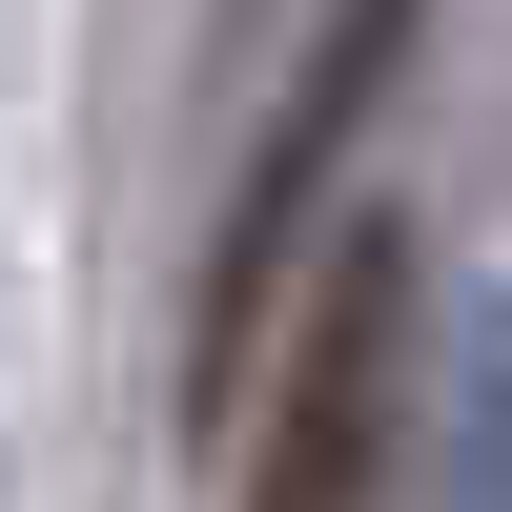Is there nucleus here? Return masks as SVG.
Segmentation results:
<instances>
[{"mask_svg": "<svg viewBox=\"0 0 512 512\" xmlns=\"http://www.w3.org/2000/svg\"><path fill=\"white\" fill-rule=\"evenodd\" d=\"M390 62H410V0H349V41H328V62L287 82L267 164H246V205H226V246H205V328H185V410H226V390H246V349H267V287H287V246H308L328 164L369 144V103H390Z\"/></svg>", "mask_w": 512, "mask_h": 512, "instance_id": "nucleus-2", "label": "nucleus"}, {"mask_svg": "<svg viewBox=\"0 0 512 512\" xmlns=\"http://www.w3.org/2000/svg\"><path fill=\"white\" fill-rule=\"evenodd\" d=\"M390 451H410V226L369 205L308 267V308H287V390H267V451H246V512H390Z\"/></svg>", "mask_w": 512, "mask_h": 512, "instance_id": "nucleus-1", "label": "nucleus"}, {"mask_svg": "<svg viewBox=\"0 0 512 512\" xmlns=\"http://www.w3.org/2000/svg\"><path fill=\"white\" fill-rule=\"evenodd\" d=\"M431 512H512V308L451 349V410H431Z\"/></svg>", "mask_w": 512, "mask_h": 512, "instance_id": "nucleus-3", "label": "nucleus"}]
</instances>
